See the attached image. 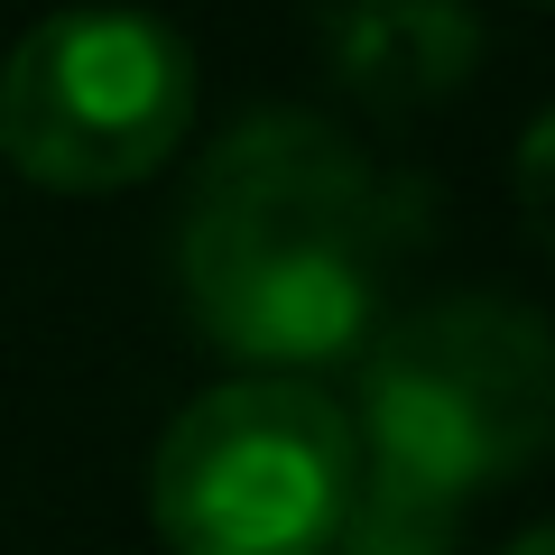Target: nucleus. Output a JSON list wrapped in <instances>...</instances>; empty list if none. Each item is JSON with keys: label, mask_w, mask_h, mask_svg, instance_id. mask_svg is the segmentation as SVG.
Wrapping results in <instances>:
<instances>
[{"label": "nucleus", "mask_w": 555, "mask_h": 555, "mask_svg": "<svg viewBox=\"0 0 555 555\" xmlns=\"http://www.w3.org/2000/svg\"><path fill=\"white\" fill-rule=\"evenodd\" d=\"M389 195L315 112H259L204 158L177 222V287L214 352L259 379L361 361L389 297Z\"/></svg>", "instance_id": "nucleus-1"}, {"label": "nucleus", "mask_w": 555, "mask_h": 555, "mask_svg": "<svg viewBox=\"0 0 555 555\" xmlns=\"http://www.w3.org/2000/svg\"><path fill=\"white\" fill-rule=\"evenodd\" d=\"M352 436L361 491L454 518L555 444V324L491 287L389 315L352 361Z\"/></svg>", "instance_id": "nucleus-2"}, {"label": "nucleus", "mask_w": 555, "mask_h": 555, "mask_svg": "<svg viewBox=\"0 0 555 555\" xmlns=\"http://www.w3.org/2000/svg\"><path fill=\"white\" fill-rule=\"evenodd\" d=\"M361 509L352 408L315 379H222L149 454V528L167 555H334Z\"/></svg>", "instance_id": "nucleus-3"}, {"label": "nucleus", "mask_w": 555, "mask_h": 555, "mask_svg": "<svg viewBox=\"0 0 555 555\" xmlns=\"http://www.w3.org/2000/svg\"><path fill=\"white\" fill-rule=\"evenodd\" d=\"M195 130V56L158 10H56L0 65V158L47 195H120Z\"/></svg>", "instance_id": "nucleus-4"}, {"label": "nucleus", "mask_w": 555, "mask_h": 555, "mask_svg": "<svg viewBox=\"0 0 555 555\" xmlns=\"http://www.w3.org/2000/svg\"><path fill=\"white\" fill-rule=\"evenodd\" d=\"M324 65L343 93L379 102V112H416L444 83L473 75V10L463 0H315Z\"/></svg>", "instance_id": "nucleus-5"}, {"label": "nucleus", "mask_w": 555, "mask_h": 555, "mask_svg": "<svg viewBox=\"0 0 555 555\" xmlns=\"http://www.w3.org/2000/svg\"><path fill=\"white\" fill-rule=\"evenodd\" d=\"M334 555H454V518L444 509H408V500H379L361 491L352 528H343Z\"/></svg>", "instance_id": "nucleus-6"}, {"label": "nucleus", "mask_w": 555, "mask_h": 555, "mask_svg": "<svg viewBox=\"0 0 555 555\" xmlns=\"http://www.w3.org/2000/svg\"><path fill=\"white\" fill-rule=\"evenodd\" d=\"M518 222L555 259V112L528 120V139H518Z\"/></svg>", "instance_id": "nucleus-7"}, {"label": "nucleus", "mask_w": 555, "mask_h": 555, "mask_svg": "<svg viewBox=\"0 0 555 555\" xmlns=\"http://www.w3.org/2000/svg\"><path fill=\"white\" fill-rule=\"evenodd\" d=\"M500 555H555V518H546V528H528V537H509Z\"/></svg>", "instance_id": "nucleus-8"}, {"label": "nucleus", "mask_w": 555, "mask_h": 555, "mask_svg": "<svg viewBox=\"0 0 555 555\" xmlns=\"http://www.w3.org/2000/svg\"><path fill=\"white\" fill-rule=\"evenodd\" d=\"M546 10H555V0H546Z\"/></svg>", "instance_id": "nucleus-9"}]
</instances>
